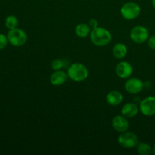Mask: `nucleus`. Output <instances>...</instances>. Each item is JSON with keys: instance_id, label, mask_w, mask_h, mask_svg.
<instances>
[{"instance_id": "nucleus-1", "label": "nucleus", "mask_w": 155, "mask_h": 155, "mask_svg": "<svg viewBox=\"0 0 155 155\" xmlns=\"http://www.w3.org/2000/svg\"><path fill=\"white\" fill-rule=\"evenodd\" d=\"M90 39L96 46H105L111 41L112 35L107 29L97 27L91 30Z\"/></svg>"}, {"instance_id": "nucleus-2", "label": "nucleus", "mask_w": 155, "mask_h": 155, "mask_svg": "<svg viewBox=\"0 0 155 155\" xmlns=\"http://www.w3.org/2000/svg\"><path fill=\"white\" fill-rule=\"evenodd\" d=\"M67 74L68 77L73 81L82 82L87 79L89 76V71L84 64L77 62L70 65Z\"/></svg>"}, {"instance_id": "nucleus-3", "label": "nucleus", "mask_w": 155, "mask_h": 155, "mask_svg": "<svg viewBox=\"0 0 155 155\" xmlns=\"http://www.w3.org/2000/svg\"><path fill=\"white\" fill-rule=\"evenodd\" d=\"M141 8L139 4L134 2H128L124 3L120 8V14L123 18L128 21L134 20L139 16Z\"/></svg>"}, {"instance_id": "nucleus-4", "label": "nucleus", "mask_w": 155, "mask_h": 155, "mask_svg": "<svg viewBox=\"0 0 155 155\" xmlns=\"http://www.w3.org/2000/svg\"><path fill=\"white\" fill-rule=\"evenodd\" d=\"M7 36L9 43L15 47L22 46L27 40V35L26 32L17 27L9 30Z\"/></svg>"}, {"instance_id": "nucleus-5", "label": "nucleus", "mask_w": 155, "mask_h": 155, "mask_svg": "<svg viewBox=\"0 0 155 155\" xmlns=\"http://www.w3.org/2000/svg\"><path fill=\"white\" fill-rule=\"evenodd\" d=\"M117 142L123 148H133L137 146L139 144V139L134 133L128 132L127 130L120 134V136H118Z\"/></svg>"}, {"instance_id": "nucleus-6", "label": "nucleus", "mask_w": 155, "mask_h": 155, "mask_svg": "<svg viewBox=\"0 0 155 155\" xmlns=\"http://www.w3.org/2000/svg\"><path fill=\"white\" fill-rule=\"evenodd\" d=\"M130 38L136 43L142 44L148 41L149 38V31L144 26H136L130 31Z\"/></svg>"}, {"instance_id": "nucleus-7", "label": "nucleus", "mask_w": 155, "mask_h": 155, "mask_svg": "<svg viewBox=\"0 0 155 155\" xmlns=\"http://www.w3.org/2000/svg\"><path fill=\"white\" fill-rule=\"evenodd\" d=\"M141 113L146 117H152L155 115V97L148 96L141 101L139 104Z\"/></svg>"}, {"instance_id": "nucleus-8", "label": "nucleus", "mask_w": 155, "mask_h": 155, "mask_svg": "<svg viewBox=\"0 0 155 155\" xmlns=\"http://www.w3.org/2000/svg\"><path fill=\"white\" fill-rule=\"evenodd\" d=\"M144 86L145 84L140 79L130 77L124 84V88L128 93L136 95L140 93L143 90Z\"/></svg>"}, {"instance_id": "nucleus-9", "label": "nucleus", "mask_w": 155, "mask_h": 155, "mask_svg": "<svg viewBox=\"0 0 155 155\" xmlns=\"http://www.w3.org/2000/svg\"><path fill=\"white\" fill-rule=\"evenodd\" d=\"M112 127L118 133H121L127 131L130 127L128 120L124 115H117L112 119Z\"/></svg>"}, {"instance_id": "nucleus-10", "label": "nucleus", "mask_w": 155, "mask_h": 155, "mask_svg": "<svg viewBox=\"0 0 155 155\" xmlns=\"http://www.w3.org/2000/svg\"><path fill=\"white\" fill-rule=\"evenodd\" d=\"M133 73V68L130 63L127 61H120L116 67V74L120 78L128 79Z\"/></svg>"}, {"instance_id": "nucleus-11", "label": "nucleus", "mask_w": 155, "mask_h": 155, "mask_svg": "<svg viewBox=\"0 0 155 155\" xmlns=\"http://www.w3.org/2000/svg\"><path fill=\"white\" fill-rule=\"evenodd\" d=\"M68 74L64 71L59 70L54 71L50 77V83L52 86H59L64 84L68 80Z\"/></svg>"}, {"instance_id": "nucleus-12", "label": "nucleus", "mask_w": 155, "mask_h": 155, "mask_svg": "<svg viewBox=\"0 0 155 155\" xmlns=\"http://www.w3.org/2000/svg\"><path fill=\"white\" fill-rule=\"evenodd\" d=\"M122 115L127 118L134 117L139 113V107L136 104L133 102H128L124 104L121 108Z\"/></svg>"}, {"instance_id": "nucleus-13", "label": "nucleus", "mask_w": 155, "mask_h": 155, "mask_svg": "<svg viewBox=\"0 0 155 155\" xmlns=\"http://www.w3.org/2000/svg\"><path fill=\"white\" fill-rule=\"evenodd\" d=\"M124 100V96L122 93L117 90L110 91L106 95V101L110 105L117 106L122 103Z\"/></svg>"}, {"instance_id": "nucleus-14", "label": "nucleus", "mask_w": 155, "mask_h": 155, "mask_svg": "<svg viewBox=\"0 0 155 155\" xmlns=\"http://www.w3.org/2000/svg\"><path fill=\"white\" fill-rule=\"evenodd\" d=\"M112 53L117 59L124 58L127 54V45L121 42L117 43L112 48Z\"/></svg>"}, {"instance_id": "nucleus-15", "label": "nucleus", "mask_w": 155, "mask_h": 155, "mask_svg": "<svg viewBox=\"0 0 155 155\" xmlns=\"http://www.w3.org/2000/svg\"><path fill=\"white\" fill-rule=\"evenodd\" d=\"M91 33V27L89 24L81 23L76 26L75 33L77 36L80 38H85L89 36Z\"/></svg>"}, {"instance_id": "nucleus-16", "label": "nucleus", "mask_w": 155, "mask_h": 155, "mask_svg": "<svg viewBox=\"0 0 155 155\" xmlns=\"http://www.w3.org/2000/svg\"><path fill=\"white\" fill-rule=\"evenodd\" d=\"M137 151L140 155H150L152 154V148L145 142H140L136 146Z\"/></svg>"}, {"instance_id": "nucleus-17", "label": "nucleus", "mask_w": 155, "mask_h": 155, "mask_svg": "<svg viewBox=\"0 0 155 155\" xmlns=\"http://www.w3.org/2000/svg\"><path fill=\"white\" fill-rule=\"evenodd\" d=\"M5 27L9 30L15 29L18 26V19L15 15H9L5 18Z\"/></svg>"}, {"instance_id": "nucleus-18", "label": "nucleus", "mask_w": 155, "mask_h": 155, "mask_svg": "<svg viewBox=\"0 0 155 155\" xmlns=\"http://www.w3.org/2000/svg\"><path fill=\"white\" fill-rule=\"evenodd\" d=\"M51 69L54 70V71H59V70H61L64 67V62L61 59H54L51 62Z\"/></svg>"}, {"instance_id": "nucleus-19", "label": "nucleus", "mask_w": 155, "mask_h": 155, "mask_svg": "<svg viewBox=\"0 0 155 155\" xmlns=\"http://www.w3.org/2000/svg\"><path fill=\"white\" fill-rule=\"evenodd\" d=\"M8 43V36L2 34V33H0V50L5 48L7 47Z\"/></svg>"}, {"instance_id": "nucleus-20", "label": "nucleus", "mask_w": 155, "mask_h": 155, "mask_svg": "<svg viewBox=\"0 0 155 155\" xmlns=\"http://www.w3.org/2000/svg\"><path fill=\"white\" fill-rule=\"evenodd\" d=\"M148 45L151 49L155 50V36H151L148 38Z\"/></svg>"}, {"instance_id": "nucleus-21", "label": "nucleus", "mask_w": 155, "mask_h": 155, "mask_svg": "<svg viewBox=\"0 0 155 155\" xmlns=\"http://www.w3.org/2000/svg\"><path fill=\"white\" fill-rule=\"evenodd\" d=\"M89 26L91 27V29H94V28H96L98 26V21L95 19H91L89 20Z\"/></svg>"}, {"instance_id": "nucleus-22", "label": "nucleus", "mask_w": 155, "mask_h": 155, "mask_svg": "<svg viewBox=\"0 0 155 155\" xmlns=\"http://www.w3.org/2000/svg\"><path fill=\"white\" fill-rule=\"evenodd\" d=\"M151 4H152V6L155 9V0H151Z\"/></svg>"}, {"instance_id": "nucleus-23", "label": "nucleus", "mask_w": 155, "mask_h": 155, "mask_svg": "<svg viewBox=\"0 0 155 155\" xmlns=\"http://www.w3.org/2000/svg\"><path fill=\"white\" fill-rule=\"evenodd\" d=\"M152 154L155 155V144H154V146H153V148H152Z\"/></svg>"}]
</instances>
